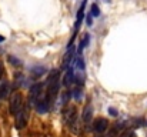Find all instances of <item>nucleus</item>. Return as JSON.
<instances>
[{
	"label": "nucleus",
	"instance_id": "1",
	"mask_svg": "<svg viewBox=\"0 0 147 137\" xmlns=\"http://www.w3.org/2000/svg\"><path fill=\"white\" fill-rule=\"evenodd\" d=\"M76 114H77V111H76V107H74V106L67 107L66 111H64V121H66L67 124H70L73 133H74V126H76V123H77V116H76Z\"/></svg>",
	"mask_w": 147,
	"mask_h": 137
},
{
	"label": "nucleus",
	"instance_id": "2",
	"mask_svg": "<svg viewBox=\"0 0 147 137\" xmlns=\"http://www.w3.org/2000/svg\"><path fill=\"white\" fill-rule=\"evenodd\" d=\"M42 83H34L30 87V96H29V106H36L37 100L42 96Z\"/></svg>",
	"mask_w": 147,
	"mask_h": 137
},
{
	"label": "nucleus",
	"instance_id": "3",
	"mask_svg": "<svg viewBox=\"0 0 147 137\" xmlns=\"http://www.w3.org/2000/svg\"><path fill=\"white\" fill-rule=\"evenodd\" d=\"M22 109H23L22 94H20V93H14V94L11 96V99H10V113L16 116Z\"/></svg>",
	"mask_w": 147,
	"mask_h": 137
},
{
	"label": "nucleus",
	"instance_id": "4",
	"mask_svg": "<svg viewBox=\"0 0 147 137\" xmlns=\"http://www.w3.org/2000/svg\"><path fill=\"white\" fill-rule=\"evenodd\" d=\"M27 120H29V113H27V107H24L16 114V129L17 130L24 129L27 126Z\"/></svg>",
	"mask_w": 147,
	"mask_h": 137
},
{
	"label": "nucleus",
	"instance_id": "5",
	"mask_svg": "<svg viewBox=\"0 0 147 137\" xmlns=\"http://www.w3.org/2000/svg\"><path fill=\"white\" fill-rule=\"evenodd\" d=\"M50 109V101L49 99L45 96L43 99H39L37 100V103H36V110H37V113L39 114H45V113H47Z\"/></svg>",
	"mask_w": 147,
	"mask_h": 137
},
{
	"label": "nucleus",
	"instance_id": "6",
	"mask_svg": "<svg viewBox=\"0 0 147 137\" xmlns=\"http://www.w3.org/2000/svg\"><path fill=\"white\" fill-rule=\"evenodd\" d=\"M107 127H109V123H107V120H106V119H103V117L97 119V120L93 123V130H94V132H97V133H103V132H106V130H107Z\"/></svg>",
	"mask_w": 147,
	"mask_h": 137
},
{
	"label": "nucleus",
	"instance_id": "7",
	"mask_svg": "<svg viewBox=\"0 0 147 137\" xmlns=\"http://www.w3.org/2000/svg\"><path fill=\"white\" fill-rule=\"evenodd\" d=\"M84 60H83V57L82 56H77L74 60H73V70H77V72H84Z\"/></svg>",
	"mask_w": 147,
	"mask_h": 137
},
{
	"label": "nucleus",
	"instance_id": "8",
	"mask_svg": "<svg viewBox=\"0 0 147 137\" xmlns=\"http://www.w3.org/2000/svg\"><path fill=\"white\" fill-rule=\"evenodd\" d=\"M73 79H74V70H73V67H69L67 72H66L63 84H64V86H70V84L73 83Z\"/></svg>",
	"mask_w": 147,
	"mask_h": 137
},
{
	"label": "nucleus",
	"instance_id": "9",
	"mask_svg": "<svg viewBox=\"0 0 147 137\" xmlns=\"http://www.w3.org/2000/svg\"><path fill=\"white\" fill-rule=\"evenodd\" d=\"M10 94V84L7 82H3L0 84V100H4Z\"/></svg>",
	"mask_w": 147,
	"mask_h": 137
},
{
	"label": "nucleus",
	"instance_id": "10",
	"mask_svg": "<svg viewBox=\"0 0 147 137\" xmlns=\"http://www.w3.org/2000/svg\"><path fill=\"white\" fill-rule=\"evenodd\" d=\"M92 117H93V107L89 104V106H86L84 110H83V121H84V123H90Z\"/></svg>",
	"mask_w": 147,
	"mask_h": 137
},
{
	"label": "nucleus",
	"instance_id": "11",
	"mask_svg": "<svg viewBox=\"0 0 147 137\" xmlns=\"http://www.w3.org/2000/svg\"><path fill=\"white\" fill-rule=\"evenodd\" d=\"M89 40H90V36H89V34H86V36L83 37V40L80 42V45H79V49H77V53H79V54L83 51V49H84L86 46L89 45Z\"/></svg>",
	"mask_w": 147,
	"mask_h": 137
},
{
	"label": "nucleus",
	"instance_id": "12",
	"mask_svg": "<svg viewBox=\"0 0 147 137\" xmlns=\"http://www.w3.org/2000/svg\"><path fill=\"white\" fill-rule=\"evenodd\" d=\"M45 73H46V69H45V67L37 66V67L32 69V74H33L34 77H40V76H42V74H45Z\"/></svg>",
	"mask_w": 147,
	"mask_h": 137
},
{
	"label": "nucleus",
	"instance_id": "13",
	"mask_svg": "<svg viewBox=\"0 0 147 137\" xmlns=\"http://www.w3.org/2000/svg\"><path fill=\"white\" fill-rule=\"evenodd\" d=\"M90 16H93V17H98V16H100V9H98V6L96 4V3H93V4H92Z\"/></svg>",
	"mask_w": 147,
	"mask_h": 137
},
{
	"label": "nucleus",
	"instance_id": "14",
	"mask_svg": "<svg viewBox=\"0 0 147 137\" xmlns=\"http://www.w3.org/2000/svg\"><path fill=\"white\" fill-rule=\"evenodd\" d=\"M71 97L74 99V100H82V97H83V93H82V90L80 89H74V90L71 91Z\"/></svg>",
	"mask_w": 147,
	"mask_h": 137
},
{
	"label": "nucleus",
	"instance_id": "15",
	"mask_svg": "<svg viewBox=\"0 0 147 137\" xmlns=\"http://www.w3.org/2000/svg\"><path fill=\"white\" fill-rule=\"evenodd\" d=\"M7 59H9V61H10L11 64H14V66H20V64H22V61L17 60V59H14V56H9Z\"/></svg>",
	"mask_w": 147,
	"mask_h": 137
},
{
	"label": "nucleus",
	"instance_id": "16",
	"mask_svg": "<svg viewBox=\"0 0 147 137\" xmlns=\"http://www.w3.org/2000/svg\"><path fill=\"white\" fill-rule=\"evenodd\" d=\"M121 137H136V133H134L131 129H129V130H126V132L121 134Z\"/></svg>",
	"mask_w": 147,
	"mask_h": 137
},
{
	"label": "nucleus",
	"instance_id": "17",
	"mask_svg": "<svg viewBox=\"0 0 147 137\" xmlns=\"http://www.w3.org/2000/svg\"><path fill=\"white\" fill-rule=\"evenodd\" d=\"M107 111H109V114H110V116H113V117H117V116H119V111H117L114 107H109V110H107Z\"/></svg>",
	"mask_w": 147,
	"mask_h": 137
},
{
	"label": "nucleus",
	"instance_id": "18",
	"mask_svg": "<svg viewBox=\"0 0 147 137\" xmlns=\"http://www.w3.org/2000/svg\"><path fill=\"white\" fill-rule=\"evenodd\" d=\"M3 73H4V67H3V63L0 61V77L3 76Z\"/></svg>",
	"mask_w": 147,
	"mask_h": 137
},
{
	"label": "nucleus",
	"instance_id": "19",
	"mask_svg": "<svg viewBox=\"0 0 147 137\" xmlns=\"http://www.w3.org/2000/svg\"><path fill=\"white\" fill-rule=\"evenodd\" d=\"M87 24H89V26H92V24H93V23H92V16H90V14L87 16Z\"/></svg>",
	"mask_w": 147,
	"mask_h": 137
},
{
	"label": "nucleus",
	"instance_id": "20",
	"mask_svg": "<svg viewBox=\"0 0 147 137\" xmlns=\"http://www.w3.org/2000/svg\"><path fill=\"white\" fill-rule=\"evenodd\" d=\"M1 42H4V37H3V36H0V43H1Z\"/></svg>",
	"mask_w": 147,
	"mask_h": 137
}]
</instances>
